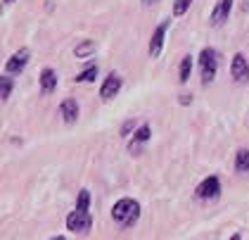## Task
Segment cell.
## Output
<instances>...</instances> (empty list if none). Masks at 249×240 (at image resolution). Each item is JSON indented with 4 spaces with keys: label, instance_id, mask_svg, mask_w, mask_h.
Segmentation results:
<instances>
[{
    "label": "cell",
    "instance_id": "obj_21",
    "mask_svg": "<svg viewBox=\"0 0 249 240\" xmlns=\"http://www.w3.org/2000/svg\"><path fill=\"white\" fill-rule=\"evenodd\" d=\"M154 2H159V0H142V5H154Z\"/></svg>",
    "mask_w": 249,
    "mask_h": 240
},
{
    "label": "cell",
    "instance_id": "obj_7",
    "mask_svg": "<svg viewBox=\"0 0 249 240\" xmlns=\"http://www.w3.org/2000/svg\"><path fill=\"white\" fill-rule=\"evenodd\" d=\"M230 74H232V79H235L237 83H245V81L249 79V62H247V57L242 55V53H237V55L232 57Z\"/></svg>",
    "mask_w": 249,
    "mask_h": 240
},
{
    "label": "cell",
    "instance_id": "obj_1",
    "mask_svg": "<svg viewBox=\"0 0 249 240\" xmlns=\"http://www.w3.org/2000/svg\"><path fill=\"white\" fill-rule=\"evenodd\" d=\"M112 219H114L119 226H124V228H131L138 223L140 219V204L131 200V198H124V200H119V202L112 207Z\"/></svg>",
    "mask_w": 249,
    "mask_h": 240
},
{
    "label": "cell",
    "instance_id": "obj_24",
    "mask_svg": "<svg viewBox=\"0 0 249 240\" xmlns=\"http://www.w3.org/2000/svg\"><path fill=\"white\" fill-rule=\"evenodd\" d=\"M5 2H15V0H5Z\"/></svg>",
    "mask_w": 249,
    "mask_h": 240
},
{
    "label": "cell",
    "instance_id": "obj_14",
    "mask_svg": "<svg viewBox=\"0 0 249 240\" xmlns=\"http://www.w3.org/2000/svg\"><path fill=\"white\" fill-rule=\"evenodd\" d=\"M150 136H152L150 126H147V124H142L140 129L135 131V138H133V143H131V152H138V150H140V143L150 140Z\"/></svg>",
    "mask_w": 249,
    "mask_h": 240
},
{
    "label": "cell",
    "instance_id": "obj_15",
    "mask_svg": "<svg viewBox=\"0 0 249 240\" xmlns=\"http://www.w3.org/2000/svg\"><path fill=\"white\" fill-rule=\"evenodd\" d=\"M190 72H192V55H185L183 57V62H180V83H185L188 79H190Z\"/></svg>",
    "mask_w": 249,
    "mask_h": 240
},
{
    "label": "cell",
    "instance_id": "obj_13",
    "mask_svg": "<svg viewBox=\"0 0 249 240\" xmlns=\"http://www.w3.org/2000/svg\"><path fill=\"white\" fill-rule=\"evenodd\" d=\"M235 171H240V174H247L249 171V150L247 148H240L235 152Z\"/></svg>",
    "mask_w": 249,
    "mask_h": 240
},
{
    "label": "cell",
    "instance_id": "obj_9",
    "mask_svg": "<svg viewBox=\"0 0 249 240\" xmlns=\"http://www.w3.org/2000/svg\"><path fill=\"white\" fill-rule=\"evenodd\" d=\"M59 114H62V119H64L67 124H74L78 119V102L74 98H67V100L59 105Z\"/></svg>",
    "mask_w": 249,
    "mask_h": 240
},
{
    "label": "cell",
    "instance_id": "obj_23",
    "mask_svg": "<svg viewBox=\"0 0 249 240\" xmlns=\"http://www.w3.org/2000/svg\"><path fill=\"white\" fill-rule=\"evenodd\" d=\"M230 240H242V238H240V233H235V236H232Z\"/></svg>",
    "mask_w": 249,
    "mask_h": 240
},
{
    "label": "cell",
    "instance_id": "obj_18",
    "mask_svg": "<svg viewBox=\"0 0 249 240\" xmlns=\"http://www.w3.org/2000/svg\"><path fill=\"white\" fill-rule=\"evenodd\" d=\"M95 74H97V67L95 64H90L88 69H83V72L76 76V81L78 83H88V81H93V79H95Z\"/></svg>",
    "mask_w": 249,
    "mask_h": 240
},
{
    "label": "cell",
    "instance_id": "obj_8",
    "mask_svg": "<svg viewBox=\"0 0 249 240\" xmlns=\"http://www.w3.org/2000/svg\"><path fill=\"white\" fill-rule=\"evenodd\" d=\"M169 19L166 21H161L157 29H154L152 34V40H150V55L152 57H159V53H161V45H164V36H166V31H169Z\"/></svg>",
    "mask_w": 249,
    "mask_h": 240
},
{
    "label": "cell",
    "instance_id": "obj_16",
    "mask_svg": "<svg viewBox=\"0 0 249 240\" xmlns=\"http://www.w3.org/2000/svg\"><path fill=\"white\" fill-rule=\"evenodd\" d=\"M190 5H192V0H173V17H183Z\"/></svg>",
    "mask_w": 249,
    "mask_h": 240
},
{
    "label": "cell",
    "instance_id": "obj_11",
    "mask_svg": "<svg viewBox=\"0 0 249 240\" xmlns=\"http://www.w3.org/2000/svg\"><path fill=\"white\" fill-rule=\"evenodd\" d=\"M57 88V74H55V69H43L40 72V93H45V95H50V93Z\"/></svg>",
    "mask_w": 249,
    "mask_h": 240
},
{
    "label": "cell",
    "instance_id": "obj_19",
    "mask_svg": "<svg viewBox=\"0 0 249 240\" xmlns=\"http://www.w3.org/2000/svg\"><path fill=\"white\" fill-rule=\"evenodd\" d=\"M10 93H12V79H10V76H2V79H0V98L7 100Z\"/></svg>",
    "mask_w": 249,
    "mask_h": 240
},
{
    "label": "cell",
    "instance_id": "obj_6",
    "mask_svg": "<svg viewBox=\"0 0 249 240\" xmlns=\"http://www.w3.org/2000/svg\"><path fill=\"white\" fill-rule=\"evenodd\" d=\"M121 83H124V81H121V76L116 74V72H112V74L102 81V86H100V98H102V100H112L114 95H119Z\"/></svg>",
    "mask_w": 249,
    "mask_h": 240
},
{
    "label": "cell",
    "instance_id": "obj_20",
    "mask_svg": "<svg viewBox=\"0 0 249 240\" xmlns=\"http://www.w3.org/2000/svg\"><path fill=\"white\" fill-rule=\"evenodd\" d=\"M135 129V119H128L126 124H124V129H121V136L126 138V136H131V131Z\"/></svg>",
    "mask_w": 249,
    "mask_h": 240
},
{
    "label": "cell",
    "instance_id": "obj_2",
    "mask_svg": "<svg viewBox=\"0 0 249 240\" xmlns=\"http://www.w3.org/2000/svg\"><path fill=\"white\" fill-rule=\"evenodd\" d=\"M199 69H202V83L204 86L211 83L216 72H218V53L211 50V48H204L202 55H199Z\"/></svg>",
    "mask_w": 249,
    "mask_h": 240
},
{
    "label": "cell",
    "instance_id": "obj_12",
    "mask_svg": "<svg viewBox=\"0 0 249 240\" xmlns=\"http://www.w3.org/2000/svg\"><path fill=\"white\" fill-rule=\"evenodd\" d=\"M95 50H97V43L88 38V40H81L76 48H74V55H76L78 60H83V57H90L93 53H95Z\"/></svg>",
    "mask_w": 249,
    "mask_h": 240
},
{
    "label": "cell",
    "instance_id": "obj_3",
    "mask_svg": "<svg viewBox=\"0 0 249 240\" xmlns=\"http://www.w3.org/2000/svg\"><path fill=\"white\" fill-rule=\"evenodd\" d=\"M90 226H93V219H90V214L88 212H71L69 217H67V228L71 231V233H88L90 231Z\"/></svg>",
    "mask_w": 249,
    "mask_h": 240
},
{
    "label": "cell",
    "instance_id": "obj_22",
    "mask_svg": "<svg viewBox=\"0 0 249 240\" xmlns=\"http://www.w3.org/2000/svg\"><path fill=\"white\" fill-rule=\"evenodd\" d=\"M50 240H67L64 236H55V238H50Z\"/></svg>",
    "mask_w": 249,
    "mask_h": 240
},
{
    "label": "cell",
    "instance_id": "obj_4",
    "mask_svg": "<svg viewBox=\"0 0 249 240\" xmlns=\"http://www.w3.org/2000/svg\"><path fill=\"white\" fill-rule=\"evenodd\" d=\"M195 195H197L199 200H213V198H218V195H221V181H218L216 176H209V179H204L202 183L197 185Z\"/></svg>",
    "mask_w": 249,
    "mask_h": 240
},
{
    "label": "cell",
    "instance_id": "obj_5",
    "mask_svg": "<svg viewBox=\"0 0 249 240\" xmlns=\"http://www.w3.org/2000/svg\"><path fill=\"white\" fill-rule=\"evenodd\" d=\"M29 60H31L29 48H21V50H17L15 55L7 60V64H5V72H7V74H21V69L29 64Z\"/></svg>",
    "mask_w": 249,
    "mask_h": 240
},
{
    "label": "cell",
    "instance_id": "obj_10",
    "mask_svg": "<svg viewBox=\"0 0 249 240\" xmlns=\"http://www.w3.org/2000/svg\"><path fill=\"white\" fill-rule=\"evenodd\" d=\"M230 10H232V0H221V2L213 7V12H211V24H213V26L223 24V21L228 19Z\"/></svg>",
    "mask_w": 249,
    "mask_h": 240
},
{
    "label": "cell",
    "instance_id": "obj_17",
    "mask_svg": "<svg viewBox=\"0 0 249 240\" xmlns=\"http://www.w3.org/2000/svg\"><path fill=\"white\" fill-rule=\"evenodd\" d=\"M88 204H90V193L88 190H81L76 198V209L78 212H88Z\"/></svg>",
    "mask_w": 249,
    "mask_h": 240
}]
</instances>
